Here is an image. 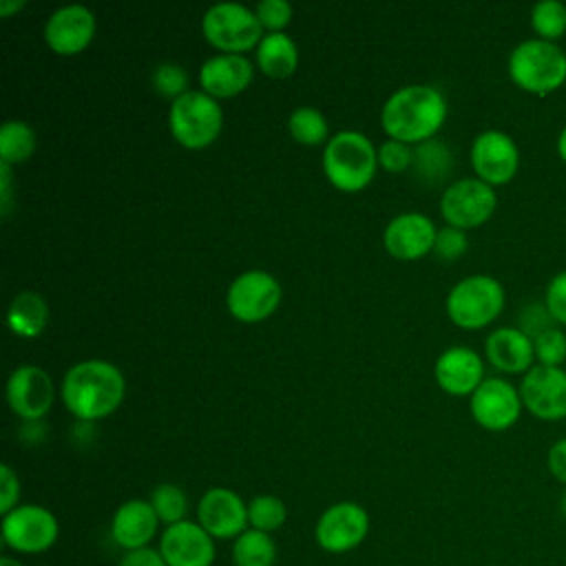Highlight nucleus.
<instances>
[{"label":"nucleus","instance_id":"1","mask_svg":"<svg viewBox=\"0 0 566 566\" xmlns=\"http://www.w3.org/2000/svg\"><path fill=\"white\" fill-rule=\"evenodd\" d=\"M444 119L447 99L438 88L427 84H407L396 88L380 111V126L387 137L409 146L436 139Z\"/></svg>","mask_w":566,"mask_h":566},{"label":"nucleus","instance_id":"2","mask_svg":"<svg viewBox=\"0 0 566 566\" xmlns=\"http://www.w3.org/2000/svg\"><path fill=\"white\" fill-rule=\"evenodd\" d=\"M126 380L119 367L108 360L91 358L73 365L60 387L64 407L84 422L111 416L124 400Z\"/></svg>","mask_w":566,"mask_h":566},{"label":"nucleus","instance_id":"3","mask_svg":"<svg viewBox=\"0 0 566 566\" xmlns=\"http://www.w3.org/2000/svg\"><path fill=\"white\" fill-rule=\"evenodd\" d=\"M378 170V148L358 130H340L323 148V172L343 192H358L371 184Z\"/></svg>","mask_w":566,"mask_h":566},{"label":"nucleus","instance_id":"4","mask_svg":"<svg viewBox=\"0 0 566 566\" xmlns=\"http://www.w3.org/2000/svg\"><path fill=\"white\" fill-rule=\"evenodd\" d=\"M511 82L531 95H551L566 82V53L557 42L526 38L509 53Z\"/></svg>","mask_w":566,"mask_h":566},{"label":"nucleus","instance_id":"5","mask_svg":"<svg viewBox=\"0 0 566 566\" xmlns=\"http://www.w3.org/2000/svg\"><path fill=\"white\" fill-rule=\"evenodd\" d=\"M504 301V287L495 276L471 274L449 290L444 310L455 327L482 329L502 314Z\"/></svg>","mask_w":566,"mask_h":566},{"label":"nucleus","instance_id":"6","mask_svg":"<svg viewBox=\"0 0 566 566\" xmlns=\"http://www.w3.org/2000/svg\"><path fill=\"white\" fill-rule=\"evenodd\" d=\"M168 128L172 139L188 150H203L217 142L223 128V111L219 99L208 93L188 91L168 111Z\"/></svg>","mask_w":566,"mask_h":566},{"label":"nucleus","instance_id":"7","mask_svg":"<svg viewBox=\"0 0 566 566\" xmlns=\"http://www.w3.org/2000/svg\"><path fill=\"white\" fill-rule=\"evenodd\" d=\"M201 33L221 53L243 55L263 40V27L254 9L241 2H217L201 18Z\"/></svg>","mask_w":566,"mask_h":566},{"label":"nucleus","instance_id":"8","mask_svg":"<svg viewBox=\"0 0 566 566\" xmlns=\"http://www.w3.org/2000/svg\"><path fill=\"white\" fill-rule=\"evenodd\" d=\"M497 208L495 188L478 177L451 181L440 197V214L447 226L471 230L486 223Z\"/></svg>","mask_w":566,"mask_h":566},{"label":"nucleus","instance_id":"9","mask_svg":"<svg viewBox=\"0 0 566 566\" xmlns=\"http://www.w3.org/2000/svg\"><path fill=\"white\" fill-rule=\"evenodd\" d=\"M283 298L281 283L265 270H248L239 274L226 294L228 312L239 323H261L270 318Z\"/></svg>","mask_w":566,"mask_h":566},{"label":"nucleus","instance_id":"10","mask_svg":"<svg viewBox=\"0 0 566 566\" xmlns=\"http://www.w3.org/2000/svg\"><path fill=\"white\" fill-rule=\"evenodd\" d=\"M520 389L502 376H489L469 398L473 420L486 431H506L522 416Z\"/></svg>","mask_w":566,"mask_h":566},{"label":"nucleus","instance_id":"11","mask_svg":"<svg viewBox=\"0 0 566 566\" xmlns=\"http://www.w3.org/2000/svg\"><path fill=\"white\" fill-rule=\"evenodd\" d=\"M57 517L40 504H18L2 515V539L18 553H42L57 539Z\"/></svg>","mask_w":566,"mask_h":566},{"label":"nucleus","instance_id":"12","mask_svg":"<svg viewBox=\"0 0 566 566\" xmlns=\"http://www.w3.org/2000/svg\"><path fill=\"white\" fill-rule=\"evenodd\" d=\"M475 177L489 186H504L513 181L520 170V148L504 130H482L469 150Z\"/></svg>","mask_w":566,"mask_h":566},{"label":"nucleus","instance_id":"13","mask_svg":"<svg viewBox=\"0 0 566 566\" xmlns=\"http://www.w3.org/2000/svg\"><path fill=\"white\" fill-rule=\"evenodd\" d=\"M524 409L544 420L557 422L566 418V369L533 365L520 382Z\"/></svg>","mask_w":566,"mask_h":566},{"label":"nucleus","instance_id":"14","mask_svg":"<svg viewBox=\"0 0 566 566\" xmlns=\"http://www.w3.org/2000/svg\"><path fill=\"white\" fill-rule=\"evenodd\" d=\"M369 531V515L356 502H336L323 511L316 522V544L327 553H347L356 548Z\"/></svg>","mask_w":566,"mask_h":566},{"label":"nucleus","instance_id":"15","mask_svg":"<svg viewBox=\"0 0 566 566\" xmlns=\"http://www.w3.org/2000/svg\"><path fill=\"white\" fill-rule=\"evenodd\" d=\"M55 400L51 376L38 365H20L7 380V402L15 416L35 422L44 418Z\"/></svg>","mask_w":566,"mask_h":566},{"label":"nucleus","instance_id":"16","mask_svg":"<svg viewBox=\"0 0 566 566\" xmlns=\"http://www.w3.org/2000/svg\"><path fill=\"white\" fill-rule=\"evenodd\" d=\"M95 13L84 4H66L53 11L44 24L46 46L62 57L82 53L95 38Z\"/></svg>","mask_w":566,"mask_h":566},{"label":"nucleus","instance_id":"17","mask_svg":"<svg viewBox=\"0 0 566 566\" xmlns=\"http://www.w3.org/2000/svg\"><path fill=\"white\" fill-rule=\"evenodd\" d=\"M197 520L214 539H237L250 524L248 504L239 493L226 486L208 489L201 495L197 504Z\"/></svg>","mask_w":566,"mask_h":566},{"label":"nucleus","instance_id":"18","mask_svg":"<svg viewBox=\"0 0 566 566\" xmlns=\"http://www.w3.org/2000/svg\"><path fill=\"white\" fill-rule=\"evenodd\" d=\"M159 553L168 566H212L214 537L199 522H177L166 526Z\"/></svg>","mask_w":566,"mask_h":566},{"label":"nucleus","instance_id":"19","mask_svg":"<svg viewBox=\"0 0 566 566\" xmlns=\"http://www.w3.org/2000/svg\"><path fill=\"white\" fill-rule=\"evenodd\" d=\"M436 234H438V228L427 214L400 212L387 223L382 232V245L394 259L416 261L433 252Z\"/></svg>","mask_w":566,"mask_h":566},{"label":"nucleus","instance_id":"20","mask_svg":"<svg viewBox=\"0 0 566 566\" xmlns=\"http://www.w3.org/2000/svg\"><path fill=\"white\" fill-rule=\"evenodd\" d=\"M433 378L438 387L449 396H469L482 385L484 376V360L482 356L467 347V345H453L444 349L436 365H433Z\"/></svg>","mask_w":566,"mask_h":566},{"label":"nucleus","instance_id":"21","mask_svg":"<svg viewBox=\"0 0 566 566\" xmlns=\"http://www.w3.org/2000/svg\"><path fill=\"white\" fill-rule=\"evenodd\" d=\"M254 77V66L245 55L217 53L199 69V86L214 99L241 95Z\"/></svg>","mask_w":566,"mask_h":566},{"label":"nucleus","instance_id":"22","mask_svg":"<svg viewBox=\"0 0 566 566\" xmlns=\"http://www.w3.org/2000/svg\"><path fill=\"white\" fill-rule=\"evenodd\" d=\"M489 365L502 374H526L535 365L533 338L520 327H497L484 340Z\"/></svg>","mask_w":566,"mask_h":566},{"label":"nucleus","instance_id":"23","mask_svg":"<svg viewBox=\"0 0 566 566\" xmlns=\"http://www.w3.org/2000/svg\"><path fill=\"white\" fill-rule=\"evenodd\" d=\"M159 528V517L150 502L146 500H128L117 506L113 522H111V535L117 546L130 551L146 548Z\"/></svg>","mask_w":566,"mask_h":566},{"label":"nucleus","instance_id":"24","mask_svg":"<svg viewBox=\"0 0 566 566\" xmlns=\"http://www.w3.org/2000/svg\"><path fill=\"white\" fill-rule=\"evenodd\" d=\"M256 66L272 80L290 77L298 66V46L283 33H265L256 46Z\"/></svg>","mask_w":566,"mask_h":566},{"label":"nucleus","instance_id":"25","mask_svg":"<svg viewBox=\"0 0 566 566\" xmlns=\"http://www.w3.org/2000/svg\"><path fill=\"white\" fill-rule=\"evenodd\" d=\"M49 323V305L38 292H20L7 307V325L20 338H35Z\"/></svg>","mask_w":566,"mask_h":566},{"label":"nucleus","instance_id":"26","mask_svg":"<svg viewBox=\"0 0 566 566\" xmlns=\"http://www.w3.org/2000/svg\"><path fill=\"white\" fill-rule=\"evenodd\" d=\"M411 168L420 184L438 186L449 177L453 168V155L449 146L442 144L440 139H429L413 148Z\"/></svg>","mask_w":566,"mask_h":566},{"label":"nucleus","instance_id":"27","mask_svg":"<svg viewBox=\"0 0 566 566\" xmlns=\"http://www.w3.org/2000/svg\"><path fill=\"white\" fill-rule=\"evenodd\" d=\"M38 146L35 130L22 119H7L0 128V164H24Z\"/></svg>","mask_w":566,"mask_h":566},{"label":"nucleus","instance_id":"28","mask_svg":"<svg viewBox=\"0 0 566 566\" xmlns=\"http://www.w3.org/2000/svg\"><path fill=\"white\" fill-rule=\"evenodd\" d=\"M234 566H274L276 544L270 533L245 528L232 544Z\"/></svg>","mask_w":566,"mask_h":566},{"label":"nucleus","instance_id":"29","mask_svg":"<svg viewBox=\"0 0 566 566\" xmlns=\"http://www.w3.org/2000/svg\"><path fill=\"white\" fill-rule=\"evenodd\" d=\"M287 130L301 146H321L329 142V124L314 106H298L287 117Z\"/></svg>","mask_w":566,"mask_h":566},{"label":"nucleus","instance_id":"30","mask_svg":"<svg viewBox=\"0 0 566 566\" xmlns=\"http://www.w3.org/2000/svg\"><path fill=\"white\" fill-rule=\"evenodd\" d=\"M531 29L535 38L557 42L566 35V4L559 0H539L531 9Z\"/></svg>","mask_w":566,"mask_h":566},{"label":"nucleus","instance_id":"31","mask_svg":"<svg viewBox=\"0 0 566 566\" xmlns=\"http://www.w3.org/2000/svg\"><path fill=\"white\" fill-rule=\"evenodd\" d=\"M148 502L153 504V509H155L159 522L166 524V526H172V524L186 520V513H188V497H186L184 489L177 486V484L164 482V484L155 486Z\"/></svg>","mask_w":566,"mask_h":566},{"label":"nucleus","instance_id":"32","mask_svg":"<svg viewBox=\"0 0 566 566\" xmlns=\"http://www.w3.org/2000/svg\"><path fill=\"white\" fill-rule=\"evenodd\" d=\"M285 515H287L285 504L276 495H256L248 504L250 528H256L263 533H272L281 528L285 522Z\"/></svg>","mask_w":566,"mask_h":566},{"label":"nucleus","instance_id":"33","mask_svg":"<svg viewBox=\"0 0 566 566\" xmlns=\"http://www.w3.org/2000/svg\"><path fill=\"white\" fill-rule=\"evenodd\" d=\"M533 347H535V365L562 367L566 360V332L553 325L533 338Z\"/></svg>","mask_w":566,"mask_h":566},{"label":"nucleus","instance_id":"34","mask_svg":"<svg viewBox=\"0 0 566 566\" xmlns=\"http://www.w3.org/2000/svg\"><path fill=\"white\" fill-rule=\"evenodd\" d=\"M150 84H153V88H155L159 95H164V97H168V99H172V102H175L177 97H181L184 93L190 91V88H188L190 77H188L186 69L179 66V64H170V62L159 64V66L153 69V73H150Z\"/></svg>","mask_w":566,"mask_h":566},{"label":"nucleus","instance_id":"35","mask_svg":"<svg viewBox=\"0 0 566 566\" xmlns=\"http://www.w3.org/2000/svg\"><path fill=\"white\" fill-rule=\"evenodd\" d=\"M254 13L268 33H283V29L292 22L294 9L287 0H261L254 7Z\"/></svg>","mask_w":566,"mask_h":566},{"label":"nucleus","instance_id":"36","mask_svg":"<svg viewBox=\"0 0 566 566\" xmlns=\"http://www.w3.org/2000/svg\"><path fill=\"white\" fill-rule=\"evenodd\" d=\"M469 250V239H467V232L460 230V228H453V226H444L438 230L436 234V243H433V254L440 259V261H458L460 256H464Z\"/></svg>","mask_w":566,"mask_h":566},{"label":"nucleus","instance_id":"37","mask_svg":"<svg viewBox=\"0 0 566 566\" xmlns=\"http://www.w3.org/2000/svg\"><path fill=\"white\" fill-rule=\"evenodd\" d=\"M413 161V150L409 144L387 139L378 146V166L387 172H402L411 166Z\"/></svg>","mask_w":566,"mask_h":566},{"label":"nucleus","instance_id":"38","mask_svg":"<svg viewBox=\"0 0 566 566\" xmlns=\"http://www.w3.org/2000/svg\"><path fill=\"white\" fill-rule=\"evenodd\" d=\"M544 305L555 323L566 325V270L557 272L544 292Z\"/></svg>","mask_w":566,"mask_h":566},{"label":"nucleus","instance_id":"39","mask_svg":"<svg viewBox=\"0 0 566 566\" xmlns=\"http://www.w3.org/2000/svg\"><path fill=\"white\" fill-rule=\"evenodd\" d=\"M555 325V321H553V316L548 314V310H546V305L542 303H528V305H524V310L520 312V329L526 334V336H531V338H535V336H539L544 329H548V327H553Z\"/></svg>","mask_w":566,"mask_h":566},{"label":"nucleus","instance_id":"40","mask_svg":"<svg viewBox=\"0 0 566 566\" xmlns=\"http://www.w3.org/2000/svg\"><path fill=\"white\" fill-rule=\"evenodd\" d=\"M18 497H20L18 473L9 464H2L0 467V513L7 515L9 511H13L18 506Z\"/></svg>","mask_w":566,"mask_h":566},{"label":"nucleus","instance_id":"41","mask_svg":"<svg viewBox=\"0 0 566 566\" xmlns=\"http://www.w3.org/2000/svg\"><path fill=\"white\" fill-rule=\"evenodd\" d=\"M546 464H548L551 475L566 486V438H559L551 444L548 455H546Z\"/></svg>","mask_w":566,"mask_h":566},{"label":"nucleus","instance_id":"42","mask_svg":"<svg viewBox=\"0 0 566 566\" xmlns=\"http://www.w3.org/2000/svg\"><path fill=\"white\" fill-rule=\"evenodd\" d=\"M119 566H168V564L164 562L159 551L146 546V548L126 553V557L119 562Z\"/></svg>","mask_w":566,"mask_h":566},{"label":"nucleus","instance_id":"43","mask_svg":"<svg viewBox=\"0 0 566 566\" xmlns=\"http://www.w3.org/2000/svg\"><path fill=\"white\" fill-rule=\"evenodd\" d=\"M11 206V166L0 164V210L7 217Z\"/></svg>","mask_w":566,"mask_h":566},{"label":"nucleus","instance_id":"44","mask_svg":"<svg viewBox=\"0 0 566 566\" xmlns=\"http://www.w3.org/2000/svg\"><path fill=\"white\" fill-rule=\"evenodd\" d=\"M24 4H27L24 0H0V15L2 18H11L20 9H24Z\"/></svg>","mask_w":566,"mask_h":566},{"label":"nucleus","instance_id":"45","mask_svg":"<svg viewBox=\"0 0 566 566\" xmlns=\"http://www.w3.org/2000/svg\"><path fill=\"white\" fill-rule=\"evenodd\" d=\"M557 155H559V159L566 164V126L559 130V135H557Z\"/></svg>","mask_w":566,"mask_h":566},{"label":"nucleus","instance_id":"46","mask_svg":"<svg viewBox=\"0 0 566 566\" xmlns=\"http://www.w3.org/2000/svg\"><path fill=\"white\" fill-rule=\"evenodd\" d=\"M0 566H22L15 557H9V555H4V557H0Z\"/></svg>","mask_w":566,"mask_h":566},{"label":"nucleus","instance_id":"47","mask_svg":"<svg viewBox=\"0 0 566 566\" xmlns=\"http://www.w3.org/2000/svg\"><path fill=\"white\" fill-rule=\"evenodd\" d=\"M559 511H562V515L566 517V491H564V495H562V500H559Z\"/></svg>","mask_w":566,"mask_h":566}]
</instances>
